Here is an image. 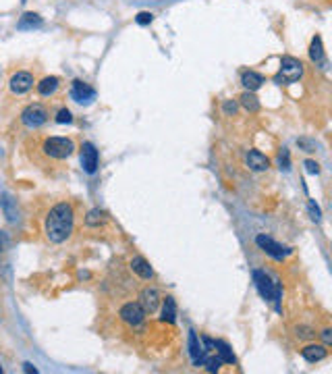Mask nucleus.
<instances>
[{"label": "nucleus", "instance_id": "f257e3e1", "mask_svg": "<svg viewBox=\"0 0 332 374\" xmlns=\"http://www.w3.org/2000/svg\"><path fill=\"white\" fill-rule=\"evenodd\" d=\"M73 225H75L73 206L69 202H60L48 212L46 223H44V233H46V237L52 244H62V241L71 237Z\"/></svg>", "mask_w": 332, "mask_h": 374}, {"label": "nucleus", "instance_id": "f03ea898", "mask_svg": "<svg viewBox=\"0 0 332 374\" xmlns=\"http://www.w3.org/2000/svg\"><path fill=\"white\" fill-rule=\"evenodd\" d=\"M42 152L52 160H64L75 152V144L66 138H48L42 144Z\"/></svg>", "mask_w": 332, "mask_h": 374}, {"label": "nucleus", "instance_id": "7ed1b4c3", "mask_svg": "<svg viewBox=\"0 0 332 374\" xmlns=\"http://www.w3.org/2000/svg\"><path fill=\"white\" fill-rule=\"evenodd\" d=\"M253 283L260 291V295L268 301H276V308H280V295H282V287L278 283H272V279L266 275L264 270H253Z\"/></svg>", "mask_w": 332, "mask_h": 374}, {"label": "nucleus", "instance_id": "20e7f679", "mask_svg": "<svg viewBox=\"0 0 332 374\" xmlns=\"http://www.w3.org/2000/svg\"><path fill=\"white\" fill-rule=\"evenodd\" d=\"M301 75H303V64H301V60H297V58H293V56H284V58L280 60V71H278V75H276V83L289 85V83L299 81Z\"/></svg>", "mask_w": 332, "mask_h": 374}, {"label": "nucleus", "instance_id": "39448f33", "mask_svg": "<svg viewBox=\"0 0 332 374\" xmlns=\"http://www.w3.org/2000/svg\"><path fill=\"white\" fill-rule=\"evenodd\" d=\"M48 121V111L42 104H29L23 113H21V123L29 129H38Z\"/></svg>", "mask_w": 332, "mask_h": 374}, {"label": "nucleus", "instance_id": "423d86ee", "mask_svg": "<svg viewBox=\"0 0 332 374\" xmlns=\"http://www.w3.org/2000/svg\"><path fill=\"white\" fill-rule=\"evenodd\" d=\"M119 316H121L123 322L131 324V326H137V324H141L145 320L147 314H145L143 308L139 305V301H129L119 310Z\"/></svg>", "mask_w": 332, "mask_h": 374}, {"label": "nucleus", "instance_id": "0eeeda50", "mask_svg": "<svg viewBox=\"0 0 332 374\" xmlns=\"http://www.w3.org/2000/svg\"><path fill=\"white\" fill-rule=\"evenodd\" d=\"M255 244L268 254V256H272L274 260H282L286 254H289V250L286 248H282L280 244H276V241L272 239V237H268V235H257L255 237Z\"/></svg>", "mask_w": 332, "mask_h": 374}, {"label": "nucleus", "instance_id": "6e6552de", "mask_svg": "<svg viewBox=\"0 0 332 374\" xmlns=\"http://www.w3.org/2000/svg\"><path fill=\"white\" fill-rule=\"evenodd\" d=\"M71 98L79 104H90L94 98H96V90L92 85H87L85 81L81 79H75L73 85H71Z\"/></svg>", "mask_w": 332, "mask_h": 374}, {"label": "nucleus", "instance_id": "1a4fd4ad", "mask_svg": "<svg viewBox=\"0 0 332 374\" xmlns=\"http://www.w3.org/2000/svg\"><path fill=\"white\" fill-rule=\"evenodd\" d=\"M9 87H11V92L17 94V96L25 94V92H29L31 87H33V75L27 73V71H19V73H15V75L11 77Z\"/></svg>", "mask_w": 332, "mask_h": 374}, {"label": "nucleus", "instance_id": "9d476101", "mask_svg": "<svg viewBox=\"0 0 332 374\" xmlns=\"http://www.w3.org/2000/svg\"><path fill=\"white\" fill-rule=\"evenodd\" d=\"M81 166L87 175H94L98 171V150L90 142L81 146Z\"/></svg>", "mask_w": 332, "mask_h": 374}, {"label": "nucleus", "instance_id": "9b49d317", "mask_svg": "<svg viewBox=\"0 0 332 374\" xmlns=\"http://www.w3.org/2000/svg\"><path fill=\"white\" fill-rule=\"evenodd\" d=\"M158 303H160V293L154 289V287H147L141 291L139 295V305L145 310V314H154L158 310Z\"/></svg>", "mask_w": 332, "mask_h": 374}, {"label": "nucleus", "instance_id": "f8f14e48", "mask_svg": "<svg viewBox=\"0 0 332 374\" xmlns=\"http://www.w3.org/2000/svg\"><path fill=\"white\" fill-rule=\"evenodd\" d=\"M301 356L309 364H316V362H322L328 356V349H326V345H307V347L301 349Z\"/></svg>", "mask_w": 332, "mask_h": 374}, {"label": "nucleus", "instance_id": "ddd939ff", "mask_svg": "<svg viewBox=\"0 0 332 374\" xmlns=\"http://www.w3.org/2000/svg\"><path fill=\"white\" fill-rule=\"evenodd\" d=\"M241 83H243V87H245L247 92H255V90H260V87H262V83H266V79H264V75H260L255 71H245L241 75Z\"/></svg>", "mask_w": 332, "mask_h": 374}, {"label": "nucleus", "instance_id": "4468645a", "mask_svg": "<svg viewBox=\"0 0 332 374\" xmlns=\"http://www.w3.org/2000/svg\"><path fill=\"white\" fill-rule=\"evenodd\" d=\"M247 166L251 168V171H266L270 166V160L266 158V154H262L260 150H251L249 154H247Z\"/></svg>", "mask_w": 332, "mask_h": 374}, {"label": "nucleus", "instance_id": "2eb2a0df", "mask_svg": "<svg viewBox=\"0 0 332 374\" xmlns=\"http://www.w3.org/2000/svg\"><path fill=\"white\" fill-rule=\"evenodd\" d=\"M131 270L135 273V275H139L141 279H145V281L154 277V270L150 266V262L145 258H141V256H135V258L131 260Z\"/></svg>", "mask_w": 332, "mask_h": 374}, {"label": "nucleus", "instance_id": "dca6fc26", "mask_svg": "<svg viewBox=\"0 0 332 374\" xmlns=\"http://www.w3.org/2000/svg\"><path fill=\"white\" fill-rule=\"evenodd\" d=\"M189 354H191V358H193L195 366H202V362H204V356H206V351H204V345L197 341V335H195L193 331L189 333Z\"/></svg>", "mask_w": 332, "mask_h": 374}, {"label": "nucleus", "instance_id": "f3484780", "mask_svg": "<svg viewBox=\"0 0 332 374\" xmlns=\"http://www.w3.org/2000/svg\"><path fill=\"white\" fill-rule=\"evenodd\" d=\"M58 85H60V79L58 77H44L40 83H38V94L40 96H52V94H56V90H58Z\"/></svg>", "mask_w": 332, "mask_h": 374}, {"label": "nucleus", "instance_id": "a211bd4d", "mask_svg": "<svg viewBox=\"0 0 332 374\" xmlns=\"http://www.w3.org/2000/svg\"><path fill=\"white\" fill-rule=\"evenodd\" d=\"M309 58H312L316 64H326V58H324V46H322V38L316 36L312 40V46H309Z\"/></svg>", "mask_w": 332, "mask_h": 374}, {"label": "nucleus", "instance_id": "6ab92c4d", "mask_svg": "<svg viewBox=\"0 0 332 374\" xmlns=\"http://www.w3.org/2000/svg\"><path fill=\"white\" fill-rule=\"evenodd\" d=\"M214 351L218 354V358L223 360L225 364H235L237 360H235V354H233V349L225 343V341H214Z\"/></svg>", "mask_w": 332, "mask_h": 374}, {"label": "nucleus", "instance_id": "aec40b11", "mask_svg": "<svg viewBox=\"0 0 332 374\" xmlns=\"http://www.w3.org/2000/svg\"><path fill=\"white\" fill-rule=\"evenodd\" d=\"M42 23H44V21H42L40 15H35V13H25L23 17L19 19L17 27H19V29H33V27H40Z\"/></svg>", "mask_w": 332, "mask_h": 374}, {"label": "nucleus", "instance_id": "412c9836", "mask_svg": "<svg viewBox=\"0 0 332 374\" xmlns=\"http://www.w3.org/2000/svg\"><path fill=\"white\" fill-rule=\"evenodd\" d=\"M239 100H241V106L245 108L247 113H257L260 111V100H257V96L253 92H245Z\"/></svg>", "mask_w": 332, "mask_h": 374}, {"label": "nucleus", "instance_id": "4be33fe9", "mask_svg": "<svg viewBox=\"0 0 332 374\" xmlns=\"http://www.w3.org/2000/svg\"><path fill=\"white\" fill-rule=\"evenodd\" d=\"M162 320H164V322H168V324H172V322L176 320V303H174V299H172V297H166V299H164Z\"/></svg>", "mask_w": 332, "mask_h": 374}, {"label": "nucleus", "instance_id": "5701e85b", "mask_svg": "<svg viewBox=\"0 0 332 374\" xmlns=\"http://www.w3.org/2000/svg\"><path fill=\"white\" fill-rule=\"evenodd\" d=\"M106 223V212H102V210H90V214L85 216V225L87 227H100V225H104Z\"/></svg>", "mask_w": 332, "mask_h": 374}, {"label": "nucleus", "instance_id": "b1692460", "mask_svg": "<svg viewBox=\"0 0 332 374\" xmlns=\"http://www.w3.org/2000/svg\"><path fill=\"white\" fill-rule=\"evenodd\" d=\"M56 123H60V125H69V123H73V115H71V111L69 108H60V111L56 113Z\"/></svg>", "mask_w": 332, "mask_h": 374}, {"label": "nucleus", "instance_id": "393cba45", "mask_svg": "<svg viewBox=\"0 0 332 374\" xmlns=\"http://www.w3.org/2000/svg\"><path fill=\"white\" fill-rule=\"evenodd\" d=\"M135 21H137V25H150L152 21H154V15L147 13V11H141V13L135 17Z\"/></svg>", "mask_w": 332, "mask_h": 374}, {"label": "nucleus", "instance_id": "a878e982", "mask_svg": "<svg viewBox=\"0 0 332 374\" xmlns=\"http://www.w3.org/2000/svg\"><path fill=\"white\" fill-rule=\"evenodd\" d=\"M309 214H312V218L314 221H320V208H318V204L314 202V200H309Z\"/></svg>", "mask_w": 332, "mask_h": 374}, {"label": "nucleus", "instance_id": "bb28decb", "mask_svg": "<svg viewBox=\"0 0 332 374\" xmlns=\"http://www.w3.org/2000/svg\"><path fill=\"white\" fill-rule=\"evenodd\" d=\"M305 168H307V173H312V175L320 173V164L316 160H305Z\"/></svg>", "mask_w": 332, "mask_h": 374}, {"label": "nucleus", "instance_id": "cd10ccee", "mask_svg": "<svg viewBox=\"0 0 332 374\" xmlns=\"http://www.w3.org/2000/svg\"><path fill=\"white\" fill-rule=\"evenodd\" d=\"M225 113H229V115H235V113H237V102H233V100H227V102H225Z\"/></svg>", "mask_w": 332, "mask_h": 374}, {"label": "nucleus", "instance_id": "c85d7f7f", "mask_svg": "<svg viewBox=\"0 0 332 374\" xmlns=\"http://www.w3.org/2000/svg\"><path fill=\"white\" fill-rule=\"evenodd\" d=\"M280 164L284 168H289V152H286V150H282V154H280Z\"/></svg>", "mask_w": 332, "mask_h": 374}, {"label": "nucleus", "instance_id": "c756f323", "mask_svg": "<svg viewBox=\"0 0 332 374\" xmlns=\"http://www.w3.org/2000/svg\"><path fill=\"white\" fill-rule=\"evenodd\" d=\"M330 333H332V331H330V328H324V331H322V337H324L326 345H330V343H332V335H330Z\"/></svg>", "mask_w": 332, "mask_h": 374}, {"label": "nucleus", "instance_id": "7c9ffc66", "mask_svg": "<svg viewBox=\"0 0 332 374\" xmlns=\"http://www.w3.org/2000/svg\"><path fill=\"white\" fill-rule=\"evenodd\" d=\"M23 370H25V372H33V374L38 372V368H35V366H31L29 362H27V364H23Z\"/></svg>", "mask_w": 332, "mask_h": 374}, {"label": "nucleus", "instance_id": "2f4dec72", "mask_svg": "<svg viewBox=\"0 0 332 374\" xmlns=\"http://www.w3.org/2000/svg\"><path fill=\"white\" fill-rule=\"evenodd\" d=\"M0 250H3V235H0Z\"/></svg>", "mask_w": 332, "mask_h": 374}, {"label": "nucleus", "instance_id": "473e14b6", "mask_svg": "<svg viewBox=\"0 0 332 374\" xmlns=\"http://www.w3.org/2000/svg\"><path fill=\"white\" fill-rule=\"evenodd\" d=\"M21 3H27V0H21Z\"/></svg>", "mask_w": 332, "mask_h": 374}]
</instances>
